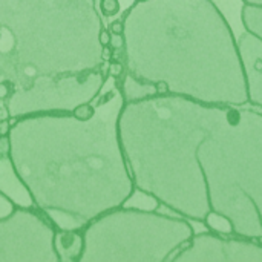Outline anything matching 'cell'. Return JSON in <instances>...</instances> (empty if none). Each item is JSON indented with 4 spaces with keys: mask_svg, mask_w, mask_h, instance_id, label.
<instances>
[{
    "mask_svg": "<svg viewBox=\"0 0 262 262\" xmlns=\"http://www.w3.org/2000/svg\"><path fill=\"white\" fill-rule=\"evenodd\" d=\"M55 244L63 252V259L74 261L77 259L74 252H80L83 249V238L75 232H61L55 238Z\"/></svg>",
    "mask_w": 262,
    "mask_h": 262,
    "instance_id": "6da1fadb",
    "label": "cell"
},
{
    "mask_svg": "<svg viewBox=\"0 0 262 262\" xmlns=\"http://www.w3.org/2000/svg\"><path fill=\"white\" fill-rule=\"evenodd\" d=\"M206 224L207 227H210L212 230L218 232V233H232L233 232V226L229 220L220 216V215H215V213H210L206 220Z\"/></svg>",
    "mask_w": 262,
    "mask_h": 262,
    "instance_id": "7a4b0ae2",
    "label": "cell"
},
{
    "mask_svg": "<svg viewBox=\"0 0 262 262\" xmlns=\"http://www.w3.org/2000/svg\"><path fill=\"white\" fill-rule=\"evenodd\" d=\"M95 114V109L94 106H91L89 103H83V104H78L74 111H72V115L75 120L78 121H88L94 117Z\"/></svg>",
    "mask_w": 262,
    "mask_h": 262,
    "instance_id": "3957f363",
    "label": "cell"
},
{
    "mask_svg": "<svg viewBox=\"0 0 262 262\" xmlns=\"http://www.w3.org/2000/svg\"><path fill=\"white\" fill-rule=\"evenodd\" d=\"M100 9L104 17H114L120 12V0H101Z\"/></svg>",
    "mask_w": 262,
    "mask_h": 262,
    "instance_id": "277c9868",
    "label": "cell"
},
{
    "mask_svg": "<svg viewBox=\"0 0 262 262\" xmlns=\"http://www.w3.org/2000/svg\"><path fill=\"white\" fill-rule=\"evenodd\" d=\"M123 71H124V66L123 63L117 61V60H111V64L107 66V72L112 78H120L123 75Z\"/></svg>",
    "mask_w": 262,
    "mask_h": 262,
    "instance_id": "5b68a950",
    "label": "cell"
},
{
    "mask_svg": "<svg viewBox=\"0 0 262 262\" xmlns=\"http://www.w3.org/2000/svg\"><path fill=\"white\" fill-rule=\"evenodd\" d=\"M109 31L112 35H123V31H124V26H123V20L118 18V20H114L111 21L109 25Z\"/></svg>",
    "mask_w": 262,
    "mask_h": 262,
    "instance_id": "8992f818",
    "label": "cell"
},
{
    "mask_svg": "<svg viewBox=\"0 0 262 262\" xmlns=\"http://www.w3.org/2000/svg\"><path fill=\"white\" fill-rule=\"evenodd\" d=\"M111 38H112L111 31H107V29H101V31H100L98 40H100V43H101L103 46H104V45H111Z\"/></svg>",
    "mask_w": 262,
    "mask_h": 262,
    "instance_id": "52a82bcc",
    "label": "cell"
},
{
    "mask_svg": "<svg viewBox=\"0 0 262 262\" xmlns=\"http://www.w3.org/2000/svg\"><path fill=\"white\" fill-rule=\"evenodd\" d=\"M114 57V48L111 45H104L103 46V51H101V58L103 61H111Z\"/></svg>",
    "mask_w": 262,
    "mask_h": 262,
    "instance_id": "ba28073f",
    "label": "cell"
},
{
    "mask_svg": "<svg viewBox=\"0 0 262 262\" xmlns=\"http://www.w3.org/2000/svg\"><path fill=\"white\" fill-rule=\"evenodd\" d=\"M9 152V141L6 137L0 135V157H6Z\"/></svg>",
    "mask_w": 262,
    "mask_h": 262,
    "instance_id": "9c48e42d",
    "label": "cell"
},
{
    "mask_svg": "<svg viewBox=\"0 0 262 262\" xmlns=\"http://www.w3.org/2000/svg\"><path fill=\"white\" fill-rule=\"evenodd\" d=\"M155 91L158 94H167L169 92V84L164 80H160V81L155 83Z\"/></svg>",
    "mask_w": 262,
    "mask_h": 262,
    "instance_id": "30bf717a",
    "label": "cell"
},
{
    "mask_svg": "<svg viewBox=\"0 0 262 262\" xmlns=\"http://www.w3.org/2000/svg\"><path fill=\"white\" fill-rule=\"evenodd\" d=\"M111 46L114 49H121L123 48V35H112L111 38Z\"/></svg>",
    "mask_w": 262,
    "mask_h": 262,
    "instance_id": "8fae6325",
    "label": "cell"
},
{
    "mask_svg": "<svg viewBox=\"0 0 262 262\" xmlns=\"http://www.w3.org/2000/svg\"><path fill=\"white\" fill-rule=\"evenodd\" d=\"M8 134H9V121H8V118L6 120H0V135L6 137Z\"/></svg>",
    "mask_w": 262,
    "mask_h": 262,
    "instance_id": "7c38bea8",
    "label": "cell"
},
{
    "mask_svg": "<svg viewBox=\"0 0 262 262\" xmlns=\"http://www.w3.org/2000/svg\"><path fill=\"white\" fill-rule=\"evenodd\" d=\"M138 2H146V0H138Z\"/></svg>",
    "mask_w": 262,
    "mask_h": 262,
    "instance_id": "4fadbf2b",
    "label": "cell"
},
{
    "mask_svg": "<svg viewBox=\"0 0 262 262\" xmlns=\"http://www.w3.org/2000/svg\"><path fill=\"white\" fill-rule=\"evenodd\" d=\"M259 241H261V244H262V238H261V239H259Z\"/></svg>",
    "mask_w": 262,
    "mask_h": 262,
    "instance_id": "5bb4252c",
    "label": "cell"
}]
</instances>
